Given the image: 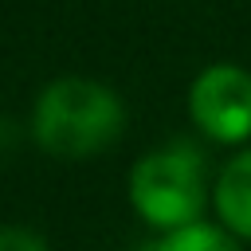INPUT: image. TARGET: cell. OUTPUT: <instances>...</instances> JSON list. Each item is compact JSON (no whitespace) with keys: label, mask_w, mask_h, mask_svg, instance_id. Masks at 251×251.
<instances>
[{"label":"cell","mask_w":251,"mask_h":251,"mask_svg":"<svg viewBox=\"0 0 251 251\" xmlns=\"http://www.w3.org/2000/svg\"><path fill=\"white\" fill-rule=\"evenodd\" d=\"M0 251H51V247L27 224H0Z\"/></svg>","instance_id":"8992f818"},{"label":"cell","mask_w":251,"mask_h":251,"mask_svg":"<svg viewBox=\"0 0 251 251\" xmlns=\"http://www.w3.org/2000/svg\"><path fill=\"white\" fill-rule=\"evenodd\" d=\"M129 126L126 98L90 75H59L39 86L27 118L31 141L59 161H86L122 141Z\"/></svg>","instance_id":"6da1fadb"},{"label":"cell","mask_w":251,"mask_h":251,"mask_svg":"<svg viewBox=\"0 0 251 251\" xmlns=\"http://www.w3.org/2000/svg\"><path fill=\"white\" fill-rule=\"evenodd\" d=\"M216 224H224L243 247L251 243V145L235 149L212 176Z\"/></svg>","instance_id":"277c9868"},{"label":"cell","mask_w":251,"mask_h":251,"mask_svg":"<svg viewBox=\"0 0 251 251\" xmlns=\"http://www.w3.org/2000/svg\"><path fill=\"white\" fill-rule=\"evenodd\" d=\"M188 118L196 137L243 149L251 141V71L239 63H208L188 82Z\"/></svg>","instance_id":"3957f363"},{"label":"cell","mask_w":251,"mask_h":251,"mask_svg":"<svg viewBox=\"0 0 251 251\" xmlns=\"http://www.w3.org/2000/svg\"><path fill=\"white\" fill-rule=\"evenodd\" d=\"M212 176L216 173H208V153L200 137L180 133L133 161L126 196L133 216L161 235L204 220V208L212 204Z\"/></svg>","instance_id":"7a4b0ae2"},{"label":"cell","mask_w":251,"mask_h":251,"mask_svg":"<svg viewBox=\"0 0 251 251\" xmlns=\"http://www.w3.org/2000/svg\"><path fill=\"white\" fill-rule=\"evenodd\" d=\"M157 251H243V243H239L224 224L196 220V224L161 231V235H157Z\"/></svg>","instance_id":"5b68a950"},{"label":"cell","mask_w":251,"mask_h":251,"mask_svg":"<svg viewBox=\"0 0 251 251\" xmlns=\"http://www.w3.org/2000/svg\"><path fill=\"white\" fill-rule=\"evenodd\" d=\"M16 149H20V126H16L8 114H0V161L12 157Z\"/></svg>","instance_id":"52a82bcc"}]
</instances>
